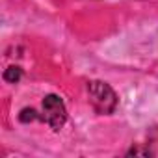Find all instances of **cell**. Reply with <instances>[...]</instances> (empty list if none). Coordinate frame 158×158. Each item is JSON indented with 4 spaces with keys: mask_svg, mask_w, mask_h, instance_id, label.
Returning a JSON list of instances; mask_svg holds the SVG:
<instances>
[{
    "mask_svg": "<svg viewBox=\"0 0 158 158\" xmlns=\"http://www.w3.org/2000/svg\"><path fill=\"white\" fill-rule=\"evenodd\" d=\"M88 97H89V102L95 108V112H99L102 115H108L117 108L115 91L101 80H93L88 84Z\"/></svg>",
    "mask_w": 158,
    "mask_h": 158,
    "instance_id": "6da1fadb",
    "label": "cell"
},
{
    "mask_svg": "<svg viewBox=\"0 0 158 158\" xmlns=\"http://www.w3.org/2000/svg\"><path fill=\"white\" fill-rule=\"evenodd\" d=\"M43 121L52 130H61L67 121V110L58 95H47L43 99Z\"/></svg>",
    "mask_w": 158,
    "mask_h": 158,
    "instance_id": "7a4b0ae2",
    "label": "cell"
},
{
    "mask_svg": "<svg viewBox=\"0 0 158 158\" xmlns=\"http://www.w3.org/2000/svg\"><path fill=\"white\" fill-rule=\"evenodd\" d=\"M4 78H6V80H10V82H17L19 78H21V69H19V67H10V69H6Z\"/></svg>",
    "mask_w": 158,
    "mask_h": 158,
    "instance_id": "3957f363",
    "label": "cell"
}]
</instances>
